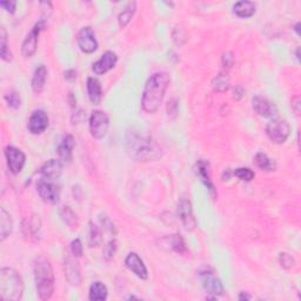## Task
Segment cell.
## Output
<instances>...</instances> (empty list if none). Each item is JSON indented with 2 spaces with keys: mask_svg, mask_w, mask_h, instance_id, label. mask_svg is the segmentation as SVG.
<instances>
[{
  "mask_svg": "<svg viewBox=\"0 0 301 301\" xmlns=\"http://www.w3.org/2000/svg\"><path fill=\"white\" fill-rule=\"evenodd\" d=\"M170 82V76L166 72H156L147 80L144 88L142 106L146 113H156L162 105L166 90Z\"/></svg>",
  "mask_w": 301,
  "mask_h": 301,
  "instance_id": "6da1fadb",
  "label": "cell"
},
{
  "mask_svg": "<svg viewBox=\"0 0 301 301\" xmlns=\"http://www.w3.org/2000/svg\"><path fill=\"white\" fill-rule=\"evenodd\" d=\"M126 147L130 156L136 160L147 162L160 156V148L148 136L131 131L127 133Z\"/></svg>",
  "mask_w": 301,
  "mask_h": 301,
  "instance_id": "7a4b0ae2",
  "label": "cell"
},
{
  "mask_svg": "<svg viewBox=\"0 0 301 301\" xmlns=\"http://www.w3.org/2000/svg\"><path fill=\"white\" fill-rule=\"evenodd\" d=\"M33 272L36 293L42 300H48L54 292V274L51 264L46 258L40 256L34 262Z\"/></svg>",
  "mask_w": 301,
  "mask_h": 301,
  "instance_id": "3957f363",
  "label": "cell"
},
{
  "mask_svg": "<svg viewBox=\"0 0 301 301\" xmlns=\"http://www.w3.org/2000/svg\"><path fill=\"white\" fill-rule=\"evenodd\" d=\"M24 294L22 276L11 267L0 270V298L4 301H19Z\"/></svg>",
  "mask_w": 301,
  "mask_h": 301,
  "instance_id": "277c9868",
  "label": "cell"
},
{
  "mask_svg": "<svg viewBox=\"0 0 301 301\" xmlns=\"http://www.w3.org/2000/svg\"><path fill=\"white\" fill-rule=\"evenodd\" d=\"M266 133L274 144H284L290 134V126L286 120L273 119L267 125Z\"/></svg>",
  "mask_w": 301,
  "mask_h": 301,
  "instance_id": "5b68a950",
  "label": "cell"
},
{
  "mask_svg": "<svg viewBox=\"0 0 301 301\" xmlns=\"http://www.w3.org/2000/svg\"><path fill=\"white\" fill-rule=\"evenodd\" d=\"M36 190H38L40 198L45 202L51 204V205H56L59 202L60 190L56 185L54 180L42 178L36 184Z\"/></svg>",
  "mask_w": 301,
  "mask_h": 301,
  "instance_id": "8992f818",
  "label": "cell"
},
{
  "mask_svg": "<svg viewBox=\"0 0 301 301\" xmlns=\"http://www.w3.org/2000/svg\"><path fill=\"white\" fill-rule=\"evenodd\" d=\"M110 118L104 111H94L90 118V131L94 139H102L107 134Z\"/></svg>",
  "mask_w": 301,
  "mask_h": 301,
  "instance_id": "52a82bcc",
  "label": "cell"
},
{
  "mask_svg": "<svg viewBox=\"0 0 301 301\" xmlns=\"http://www.w3.org/2000/svg\"><path fill=\"white\" fill-rule=\"evenodd\" d=\"M45 30V22L40 20L39 22H36L34 28L31 30V32L26 36L24 42L22 45V53L25 58H31L36 51V46H38V39L42 31Z\"/></svg>",
  "mask_w": 301,
  "mask_h": 301,
  "instance_id": "ba28073f",
  "label": "cell"
},
{
  "mask_svg": "<svg viewBox=\"0 0 301 301\" xmlns=\"http://www.w3.org/2000/svg\"><path fill=\"white\" fill-rule=\"evenodd\" d=\"M199 278L204 290H205L207 293L212 294L214 296H222L224 285L222 280H220L213 272H210L208 270H202V272L199 273Z\"/></svg>",
  "mask_w": 301,
  "mask_h": 301,
  "instance_id": "9c48e42d",
  "label": "cell"
},
{
  "mask_svg": "<svg viewBox=\"0 0 301 301\" xmlns=\"http://www.w3.org/2000/svg\"><path fill=\"white\" fill-rule=\"evenodd\" d=\"M5 156L8 160V166L13 174H19L24 168L26 162V156L22 150L14 146H8L5 148Z\"/></svg>",
  "mask_w": 301,
  "mask_h": 301,
  "instance_id": "30bf717a",
  "label": "cell"
},
{
  "mask_svg": "<svg viewBox=\"0 0 301 301\" xmlns=\"http://www.w3.org/2000/svg\"><path fill=\"white\" fill-rule=\"evenodd\" d=\"M76 42H78L79 48L82 50L86 54H91L96 52L98 48V42H96V33L91 28H82L78 33L76 36Z\"/></svg>",
  "mask_w": 301,
  "mask_h": 301,
  "instance_id": "8fae6325",
  "label": "cell"
},
{
  "mask_svg": "<svg viewBox=\"0 0 301 301\" xmlns=\"http://www.w3.org/2000/svg\"><path fill=\"white\" fill-rule=\"evenodd\" d=\"M48 127V116L42 110H36L28 119V128L32 134H40Z\"/></svg>",
  "mask_w": 301,
  "mask_h": 301,
  "instance_id": "7c38bea8",
  "label": "cell"
},
{
  "mask_svg": "<svg viewBox=\"0 0 301 301\" xmlns=\"http://www.w3.org/2000/svg\"><path fill=\"white\" fill-rule=\"evenodd\" d=\"M178 216L187 230H192L196 228V220L194 218V214H193L192 205H190V202L187 199L180 200L178 205Z\"/></svg>",
  "mask_w": 301,
  "mask_h": 301,
  "instance_id": "4fadbf2b",
  "label": "cell"
},
{
  "mask_svg": "<svg viewBox=\"0 0 301 301\" xmlns=\"http://www.w3.org/2000/svg\"><path fill=\"white\" fill-rule=\"evenodd\" d=\"M116 62H118V56L114 52L112 51H107L104 53L98 62H96L93 64L92 70L96 74L102 76L105 74L106 72H108L110 70H112L114 66L116 65Z\"/></svg>",
  "mask_w": 301,
  "mask_h": 301,
  "instance_id": "5bb4252c",
  "label": "cell"
},
{
  "mask_svg": "<svg viewBox=\"0 0 301 301\" xmlns=\"http://www.w3.org/2000/svg\"><path fill=\"white\" fill-rule=\"evenodd\" d=\"M252 106L254 111L264 118H272L276 113V107L274 106V104L262 96H254L252 99Z\"/></svg>",
  "mask_w": 301,
  "mask_h": 301,
  "instance_id": "9a60e30c",
  "label": "cell"
},
{
  "mask_svg": "<svg viewBox=\"0 0 301 301\" xmlns=\"http://www.w3.org/2000/svg\"><path fill=\"white\" fill-rule=\"evenodd\" d=\"M125 264L126 267L128 268L131 272L136 274V276L140 278V279L146 280L147 276H148V272H147V268L145 266V264L140 256L136 253H130L128 256H126L125 259Z\"/></svg>",
  "mask_w": 301,
  "mask_h": 301,
  "instance_id": "2e32d148",
  "label": "cell"
},
{
  "mask_svg": "<svg viewBox=\"0 0 301 301\" xmlns=\"http://www.w3.org/2000/svg\"><path fill=\"white\" fill-rule=\"evenodd\" d=\"M64 267H65L66 280L73 286H79L82 282V274H80L78 262L72 256H68L64 262Z\"/></svg>",
  "mask_w": 301,
  "mask_h": 301,
  "instance_id": "e0dca14e",
  "label": "cell"
},
{
  "mask_svg": "<svg viewBox=\"0 0 301 301\" xmlns=\"http://www.w3.org/2000/svg\"><path fill=\"white\" fill-rule=\"evenodd\" d=\"M74 145L76 142L72 134L65 136L60 142L56 152H58L59 160L62 164H70L72 162V152L73 148H74Z\"/></svg>",
  "mask_w": 301,
  "mask_h": 301,
  "instance_id": "ac0fdd59",
  "label": "cell"
},
{
  "mask_svg": "<svg viewBox=\"0 0 301 301\" xmlns=\"http://www.w3.org/2000/svg\"><path fill=\"white\" fill-rule=\"evenodd\" d=\"M62 162L58 159H51L48 162L40 167L39 173L42 176V178L56 180L62 176Z\"/></svg>",
  "mask_w": 301,
  "mask_h": 301,
  "instance_id": "d6986e66",
  "label": "cell"
},
{
  "mask_svg": "<svg viewBox=\"0 0 301 301\" xmlns=\"http://www.w3.org/2000/svg\"><path fill=\"white\" fill-rule=\"evenodd\" d=\"M208 170H210L208 168V162H206L205 160H199V162H196V176H199L204 185H205L207 188H208L210 194L214 196H216V188H214L212 180H210Z\"/></svg>",
  "mask_w": 301,
  "mask_h": 301,
  "instance_id": "ffe728a7",
  "label": "cell"
},
{
  "mask_svg": "<svg viewBox=\"0 0 301 301\" xmlns=\"http://www.w3.org/2000/svg\"><path fill=\"white\" fill-rule=\"evenodd\" d=\"M46 78H48V70L44 65H40L36 68L32 78V88L36 93H42L45 88Z\"/></svg>",
  "mask_w": 301,
  "mask_h": 301,
  "instance_id": "44dd1931",
  "label": "cell"
},
{
  "mask_svg": "<svg viewBox=\"0 0 301 301\" xmlns=\"http://www.w3.org/2000/svg\"><path fill=\"white\" fill-rule=\"evenodd\" d=\"M13 230V222L11 216L4 208L0 210V240L5 242Z\"/></svg>",
  "mask_w": 301,
  "mask_h": 301,
  "instance_id": "7402d4cb",
  "label": "cell"
},
{
  "mask_svg": "<svg viewBox=\"0 0 301 301\" xmlns=\"http://www.w3.org/2000/svg\"><path fill=\"white\" fill-rule=\"evenodd\" d=\"M88 93L91 102L94 104V105H98L102 96V85H100V82L98 79L93 78V76L88 79Z\"/></svg>",
  "mask_w": 301,
  "mask_h": 301,
  "instance_id": "603a6c76",
  "label": "cell"
},
{
  "mask_svg": "<svg viewBox=\"0 0 301 301\" xmlns=\"http://www.w3.org/2000/svg\"><path fill=\"white\" fill-rule=\"evenodd\" d=\"M233 11L240 18H250L256 13V4L252 2H238L233 6Z\"/></svg>",
  "mask_w": 301,
  "mask_h": 301,
  "instance_id": "cb8c5ba5",
  "label": "cell"
},
{
  "mask_svg": "<svg viewBox=\"0 0 301 301\" xmlns=\"http://www.w3.org/2000/svg\"><path fill=\"white\" fill-rule=\"evenodd\" d=\"M90 300L92 301H104L107 299V288L102 282H96L92 284L90 287Z\"/></svg>",
  "mask_w": 301,
  "mask_h": 301,
  "instance_id": "d4e9b609",
  "label": "cell"
},
{
  "mask_svg": "<svg viewBox=\"0 0 301 301\" xmlns=\"http://www.w3.org/2000/svg\"><path fill=\"white\" fill-rule=\"evenodd\" d=\"M254 162H256V165L259 167L260 170H266V172L274 170L276 167V162H274L270 158H268V156L265 154V153H262V152L256 153V156H254Z\"/></svg>",
  "mask_w": 301,
  "mask_h": 301,
  "instance_id": "484cf974",
  "label": "cell"
},
{
  "mask_svg": "<svg viewBox=\"0 0 301 301\" xmlns=\"http://www.w3.org/2000/svg\"><path fill=\"white\" fill-rule=\"evenodd\" d=\"M136 2H128V4L125 6V8L122 10V12L120 13L119 16H118L119 25L122 26V28H126V26L128 25V22H131L133 14L136 13Z\"/></svg>",
  "mask_w": 301,
  "mask_h": 301,
  "instance_id": "4316f807",
  "label": "cell"
},
{
  "mask_svg": "<svg viewBox=\"0 0 301 301\" xmlns=\"http://www.w3.org/2000/svg\"><path fill=\"white\" fill-rule=\"evenodd\" d=\"M0 56L4 62H11L12 52L8 46V34L4 28H0Z\"/></svg>",
  "mask_w": 301,
  "mask_h": 301,
  "instance_id": "83f0119b",
  "label": "cell"
},
{
  "mask_svg": "<svg viewBox=\"0 0 301 301\" xmlns=\"http://www.w3.org/2000/svg\"><path fill=\"white\" fill-rule=\"evenodd\" d=\"M60 216H62L64 222L71 227V228H74V227H76V225H78V222H76V213L73 212L70 206H62V208L60 210Z\"/></svg>",
  "mask_w": 301,
  "mask_h": 301,
  "instance_id": "f1b7e54d",
  "label": "cell"
},
{
  "mask_svg": "<svg viewBox=\"0 0 301 301\" xmlns=\"http://www.w3.org/2000/svg\"><path fill=\"white\" fill-rule=\"evenodd\" d=\"M168 245L170 250H173L176 253H185L186 252V246L184 239L180 236V234H173L172 236L167 238Z\"/></svg>",
  "mask_w": 301,
  "mask_h": 301,
  "instance_id": "f546056e",
  "label": "cell"
},
{
  "mask_svg": "<svg viewBox=\"0 0 301 301\" xmlns=\"http://www.w3.org/2000/svg\"><path fill=\"white\" fill-rule=\"evenodd\" d=\"M102 240V230L96 224H90V236H88V244L91 247H96L100 245Z\"/></svg>",
  "mask_w": 301,
  "mask_h": 301,
  "instance_id": "4dcf8cb0",
  "label": "cell"
},
{
  "mask_svg": "<svg viewBox=\"0 0 301 301\" xmlns=\"http://www.w3.org/2000/svg\"><path fill=\"white\" fill-rule=\"evenodd\" d=\"M233 174L238 179L242 180V182H250V180H253L254 176H256L253 170L247 168V167H239V168L234 170Z\"/></svg>",
  "mask_w": 301,
  "mask_h": 301,
  "instance_id": "1f68e13d",
  "label": "cell"
},
{
  "mask_svg": "<svg viewBox=\"0 0 301 301\" xmlns=\"http://www.w3.org/2000/svg\"><path fill=\"white\" fill-rule=\"evenodd\" d=\"M213 86L216 91L224 92L228 88V78L225 74H219L216 76V78L214 79Z\"/></svg>",
  "mask_w": 301,
  "mask_h": 301,
  "instance_id": "d6a6232c",
  "label": "cell"
},
{
  "mask_svg": "<svg viewBox=\"0 0 301 301\" xmlns=\"http://www.w3.org/2000/svg\"><path fill=\"white\" fill-rule=\"evenodd\" d=\"M5 100L6 102H8V105L10 107H12V108H19L20 105H22V100H20V96L18 93L12 91L8 92V94H5Z\"/></svg>",
  "mask_w": 301,
  "mask_h": 301,
  "instance_id": "836d02e7",
  "label": "cell"
},
{
  "mask_svg": "<svg viewBox=\"0 0 301 301\" xmlns=\"http://www.w3.org/2000/svg\"><path fill=\"white\" fill-rule=\"evenodd\" d=\"M116 242L114 239L110 240L108 244H107L105 250H104V256H105L106 260H110L111 258H113V256H114L116 253Z\"/></svg>",
  "mask_w": 301,
  "mask_h": 301,
  "instance_id": "e575fe53",
  "label": "cell"
},
{
  "mask_svg": "<svg viewBox=\"0 0 301 301\" xmlns=\"http://www.w3.org/2000/svg\"><path fill=\"white\" fill-rule=\"evenodd\" d=\"M279 262H280V265L285 267V268H290V267L294 265V259L288 253H280Z\"/></svg>",
  "mask_w": 301,
  "mask_h": 301,
  "instance_id": "d590c367",
  "label": "cell"
},
{
  "mask_svg": "<svg viewBox=\"0 0 301 301\" xmlns=\"http://www.w3.org/2000/svg\"><path fill=\"white\" fill-rule=\"evenodd\" d=\"M71 252L74 256L79 258L82 256V244L79 239H74L71 244Z\"/></svg>",
  "mask_w": 301,
  "mask_h": 301,
  "instance_id": "8d00e7d4",
  "label": "cell"
},
{
  "mask_svg": "<svg viewBox=\"0 0 301 301\" xmlns=\"http://www.w3.org/2000/svg\"><path fill=\"white\" fill-rule=\"evenodd\" d=\"M0 6L10 13H14L16 8V2H14V0H2V2H0Z\"/></svg>",
  "mask_w": 301,
  "mask_h": 301,
  "instance_id": "74e56055",
  "label": "cell"
},
{
  "mask_svg": "<svg viewBox=\"0 0 301 301\" xmlns=\"http://www.w3.org/2000/svg\"><path fill=\"white\" fill-rule=\"evenodd\" d=\"M167 111H168V116H176V112H178V104H176L174 100H170L168 106H167Z\"/></svg>",
  "mask_w": 301,
  "mask_h": 301,
  "instance_id": "f35d334b",
  "label": "cell"
},
{
  "mask_svg": "<svg viewBox=\"0 0 301 301\" xmlns=\"http://www.w3.org/2000/svg\"><path fill=\"white\" fill-rule=\"evenodd\" d=\"M292 108L296 116L300 114V98L299 96H294L292 99Z\"/></svg>",
  "mask_w": 301,
  "mask_h": 301,
  "instance_id": "ab89813d",
  "label": "cell"
},
{
  "mask_svg": "<svg viewBox=\"0 0 301 301\" xmlns=\"http://www.w3.org/2000/svg\"><path fill=\"white\" fill-rule=\"evenodd\" d=\"M222 62H224V66H227V68H230L233 64V56H232V53L227 52L224 54L222 56Z\"/></svg>",
  "mask_w": 301,
  "mask_h": 301,
  "instance_id": "60d3db41",
  "label": "cell"
},
{
  "mask_svg": "<svg viewBox=\"0 0 301 301\" xmlns=\"http://www.w3.org/2000/svg\"><path fill=\"white\" fill-rule=\"evenodd\" d=\"M65 78L70 80V82H72V80H74L76 78V72L74 70H68V71L65 72Z\"/></svg>",
  "mask_w": 301,
  "mask_h": 301,
  "instance_id": "b9f144b4",
  "label": "cell"
},
{
  "mask_svg": "<svg viewBox=\"0 0 301 301\" xmlns=\"http://www.w3.org/2000/svg\"><path fill=\"white\" fill-rule=\"evenodd\" d=\"M242 93H244V88L242 86H236V90H234V98L239 100L242 96Z\"/></svg>",
  "mask_w": 301,
  "mask_h": 301,
  "instance_id": "7bdbcfd3",
  "label": "cell"
},
{
  "mask_svg": "<svg viewBox=\"0 0 301 301\" xmlns=\"http://www.w3.org/2000/svg\"><path fill=\"white\" fill-rule=\"evenodd\" d=\"M73 116H76V122L74 124H78V122H82L84 118H85V114H84L82 111H79L78 113H76V114Z\"/></svg>",
  "mask_w": 301,
  "mask_h": 301,
  "instance_id": "ee69618b",
  "label": "cell"
},
{
  "mask_svg": "<svg viewBox=\"0 0 301 301\" xmlns=\"http://www.w3.org/2000/svg\"><path fill=\"white\" fill-rule=\"evenodd\" d=\"M250 296H248V294H246L245 292L240 293L239 300H250Z\"/></svg>",
  "mask_w": 301,
  "mask_h": 301,
  "instance_id": "f6af8a7d",
  "label": "cell"
},
{
  "mask_svg": "<svg viewBox=\"0 0 301 301\" xmlns=\"http://www.w3.org/2000/svg\"><path fill=\"white\" fill-rule=\"evenodd\" d=\"M299 28H300V22H296V26H294V31L296 32V34L299 36L300 34V31H299Z\"/></svg>",
  "mask_w": 301,
  "mask_h": 301,
  "instance_id": "bcb514c9",
  "label": "cell"
},
{
  "mask_svg": "<svg viewBox=\"0 0 301 301\" xmlns=\"http://www.w3.org/2000/svg\"><path fill=\"white\" fill-rule=\"evenodd\" d=\"M70 96V100H71V105H72V106H74V104L76 102V100L74 98H73L72 93H70V96Z\"/></svg>",
  "mask_w": 301,
  "mask_h": 301,
  "instance_id": "7dc6e473",
  "label": "cell"
}]
</instances>
